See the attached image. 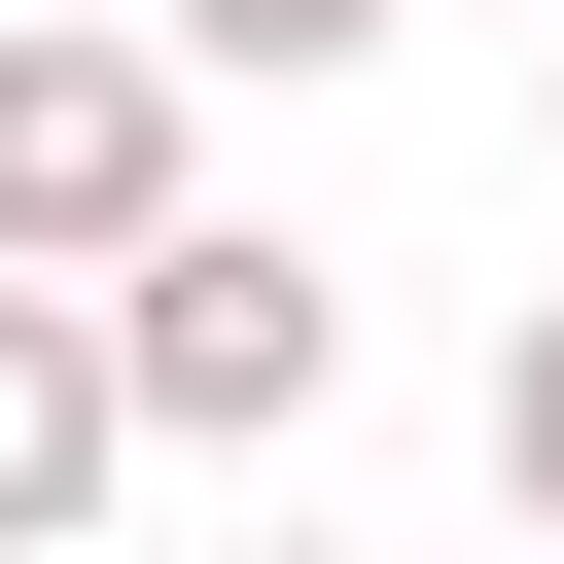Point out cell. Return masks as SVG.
Returning <instances> with one entry per match:
<instances>
[{
    "label": "cell",
    "mask_w": 564,
    "mask_h": 564,
    "mask_svg": "<svg viewBox=\"0 0 564 564\" xmlns=\"http://www.w3.org/2000/svg\"><path fill=\"white\" fill-rule=\"evenodd\" d=\"M106 494H141V388H106V317L0 247V564H35V529H106Z\"/></svg>",
    "instance_id": "3957f363"
},
{
    "label": "cell",
    "mask_w": 564,
    "mask_h": 564,
    "mask_svg": "<svg viewBox=\"0 0 564 564\" xmlns=\"http://www.w3.org/2000/svg\"><path fill=\"white\" fill-rule=\"evenodd\" d=\"M494 494L564 529V282H529V352H494Z\"/></svg>",
    "instance_id": "5b68a950"
},
{
    "label": "cell",
    "mask_w": 564,
    "mask_h": 564,
    "mask_svg": "<svg viewBox=\"0 0 564 564\" xmlns=\"http://www.w3.org/2000/svg\"><path fill=\"white\" fill-rule=\"evenodd\" d=\"M70 317H106L141 458H282V423L352 388V282H317V247H247V212H141V247L70 282Z\"/></svg>",
    "instance_id": "6da1fadb"
},
{
    "label": "cell",
    "mask_w": 564,
    "mask_h": 564,
    "mask_svg": "<svg viewBox=\"0 0 564 564\" xmlns=\"http://www.w3.org/2000/svg\"><path fill=\"white\" fill-rule=\"evenodd\" d=\"M176 106H212L176 35H106V0H0V247H35V282H106V247L176 212Z\"/></svg>",
    "instance_id": "7a4b0ae2"
},
{
    "label": "cell",
    "mask_w": 564,
    "mask_h": 564,
    "mask_svg": "<svg viewBox=\"0 0 564 564\" xmlns=\"http://www.w3.org/2000/svg\"><path fill=\"white\" fill-rule=\"evenodd\" d=\"M141 35H176V70H352L388 0H141Z\"/></svg>",
    "instance_id": "277c9868"
}]
</instances>
